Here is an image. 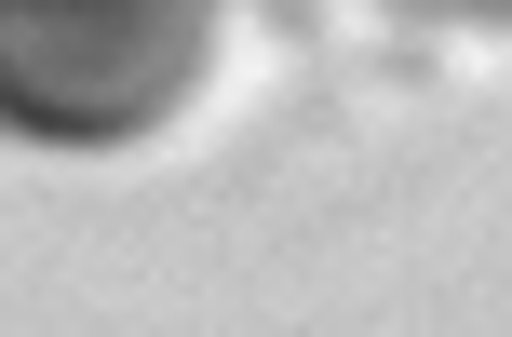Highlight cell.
<instances>
[{"mask_svg":"<svg viewBox=\"0 0 512 337\" xmlns=\"http://www.w3.org/2000/svg\"><path fill=\"white\" fill-rule=\"evenodd\" d=\"M216 0H0V122L41 149H122L203 95Z\"/></svg>","mask_w":512,"mask_h":337,"instance_id":"cell-1","label":"cell"},{"mask_svg":"<svg viewBox=\"0 0 512 337\" xmlns=\"http://www.w3.org/2000/svg\"><path fill=\"white\" fill-rule=\"evenodd\" d=\"M418 14H512V0H418Z\"/></svg>","mask_w":512,"mask_h":337,"instance_id":"cell-2","label":"cell"}]
</instances>
